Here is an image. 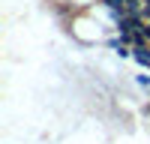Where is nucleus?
<instances>
[{
  "instance_id": "obj_1",
  "label": "nucleus",
  "mask_w": 150,
  "mask_h": 144,
  "mask_svg": "<svg viewBox=\"0 0 150 144\" xmlns=\"http://www.w3.org/2000/svg\"><path fill=\"white\" fill-rule=\"evenodd\" d=\"M132 57L138 60L141 66H150V45H147V42H141V45H135V48H132Z\"/></svg>"
},
{
  "instance_id": "obj_2",
  "label": "nucleus",
  "mask_w": 150,
  "mask_h": 144,
  "mask_svg": "<svg viewBox=\"0 0 150 144\" xmlns=\"http://www.w3.org/2000/svg\"><path fill=\"white\" fill-rule=\"evenodd\" d=\"M138 84H144V87H150V75H141V78H138Z\"/></svg>"
}]
</instances>
